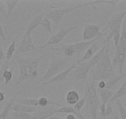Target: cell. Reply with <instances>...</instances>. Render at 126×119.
<instances>
[{"mask_svg":"<svg viewBox=\"0 0 126 119\" xmlns=\"http://www.w3.org/2000/svg\"><path fill=\"white\" fill-rule=\"evenodd\" d=\"M126 76V73L125 74H122L121 75H119L117 76L116 77L114 78L108 80L107 81H105V89H111L113 88L121 79L125 78Z\"/></svg>","mask_w":126,"mask_h":119,"instance_id":"obj_22","label":"cell"},{"mask_svg":"<svg viewBox=\"0 0 126 119\" xmlns=\"http://www.w3.org/2000/svg\"><path fill=\"white\" fill-rule=\"evenodd\" d=\"M86 108L92 119H98V112L101 105V102L97 94L95 82L90 81L87 82L85 89Z\"/></svg>","mask_w":126,"mask_h":119,"instance_id":"obj_3","label":"cell"},{"mask_svg":"<svg viewBox=\"0 0 126 119\" xmlns=\"http://www.w3.org/2000/svg\"><path fill=\"white\" fill-rule=\"evenodd\" d=\"M126 59V24H124L121 32L120 42L116 48L114 57L112 60V66H117L119 75H122Z\"/></svg>","mask_w":126,"mask_h":119,"instance_id":"obj_5","label":"cell"},{"mask_svg":"<svg viewBox=\"0 0 126 119\" xmlns=\"http://www.w3.org/2000/svg\"><path fill=\"white\" fill-rule=\"evenodd\" d=\"M100 37L101 36L89 41H82L72 44L66 45L63 47V52L65 57L71 58L75 55L80 54L82 52L87 50L92 43L98 40Z\"/></svg>","mask_w":126,"mask_h":119,"instance_id":"obj_7","label":"cell"},{"mask_svg":"<svg viewBox=\"0 0 126 119\" xmlns=\"http://www.w3.org/2000/svg\"><path fill=\"white\" fill-rule=\"evenodd\" d=\"M57 109L54 106H47L37 109V111L32 114L33 119H48L56 114Z\"/></svg>","mask_w":126,"mask_h":119,"instance_id":"obj_13","label":"cell"},{"mask_svg":"<svg viewBox=\"0 0 126 119\" xmlns=\"http://www.w3.org/2000/svg\"><path fill=\"white\" fill-rule=\"evenodd\" d=\"M116 105H117V109H118L119 113L120 114L121 119H126V109L124 107V105L120 100H116Z\"/></svg>","mask_w":126,"mask_h":119,"instance_id":"obj_28","label":"cell"},{"mask_svg":"<svg viewBox=\"0 0 126 119\" xmlns=\"http://www.w3.org/2000/svg\"><path fill=\"white\" fill-rule=\"evenodd\" d=\"M76 116H77L79 119H87L85 117L84 115H82L80 112H77V113H76Z\"/></svg>","mask_w":126,"mask_h":119,"instance_id":"obj_42","label":"cell"},{"mask_svg":"<svg viewBox=\"0 0 126 119\" xmlns=\"http://www.w3.org/2000/svg\"><path fill=\"white\" fill-rule=\"evenodd\" d=\"M66 119H76V115L74 114H67Z\"/></svg>","mask_w":126,"mask_h":119,"instance_id":"obj_43","label":"cell"},{"mask_svg":"<svg viewBox=\"0 0 126 119\" xmlns=\"http://www.w3.org/2000/svg\"><path fill=\"white\" fill-rule=\"evenodd\" d=\"M106 47V44H105L103 45V47L100 50L98 51V52L94 54V55L88 61V65L90 68L92 69L93 68H94V66H96V65L101 61V58H103V57L104 55V53H105Z\"/></svg>","mask_w":126,"mask_h":119,"instance_id":"obj_17","label":"cell"},{"mask_svg":"<svg viewBox=\"0 0 126 119\" xmlns=\"http://www.w3.org/2000/svg\"><path fill=\"white\" fill-rule=\"evenodd\" d=\"M40 26L45 29L47 32H48L51 36H53L54 34L53 33V30H52L51 27V23L50 20L47 18H44L42 19V22H41Z\"/></svg>","mask_w":126,"mask_h":119,"instance_id":"obj_25","label":"cell"},{"mask_svg":"<svg viewBox=\"0 0 126 119\" xmlns=\"http://www.w3.org/2000/svg\"><path fill=\"white\" fill-rule=\"evenodd\" d=\"M114 94V93L112 91L106 89H100V95L102 104H106L108 102L110 101Z\"/></svg>","mask_w":126,"mask_h":119,"instance_id":"obj_20","label":"cell"},{"mask_svg":"<svg viewBox=\"0 0 126 119\" xmlns=\"http://www.w3.org/2000/svg\"><path fill=\"white\" fill-rule=\"evenodd\" d=\"M14 116L16 119H33V115L27 113L14 112Z\"/></svg>","mask_w":126,"mask_h":119,"instance_id":"obj_31","label":"cell"},{"mask_svg":"<svg viewBox=\"0 0 126 119\" xmlns=\"http://www.w3.org/2000/svg\"><path fill=\"white\" fill-rule=\"evenodd\" d=\"M126 95V80L124 82L122 83L121 87L119 88L118 90L117 91L116 93H114L113 96L110 99L109 103L113 102H116V100H119L120 98H122V97L125 96Z\"/></svg>","mask_w":126,"mask_h":119,"instance_id":"obj_19","label":"cell"},{"mask_svg":"<svg viewBox=\"0 0 126 119\" xmlns=\"http://www.w3.org/2000/svg\"><path fill=\"white\" fill-rule=\"evenodd\" d=\"M111 119H119V116H115L113 118H112Z\"/></svg>","mask_w":126,"mask_h":119,"instance_id":"obj_45","label":"cell"},{"mask_svg":"<svg viewBox=\"0 0 126 119\" xmlns=\"http://www.w3.org/2000/svg\"><path fill=\"white\" fill-rule=\"evenodd\" d=\"M12 110L14 111V112L17 113H27V114H32V113H35L37 110L36 107L28 106V105H23V104H14L13 106Z\"/></svg>","mask_w":126,"mask_h":119,"instance_id":"obj_18","label":"cell"},{"mask_svg":"<svg viewBox=\"0 0 126 119\" xmlns=\"http://www.w3.org/2000/svg\"><path fill=\"white\" fill-rule=\"evenodd\" d=\"M5 99V93L4 92L0 91V103L2 102Z\"/></svg>","mask_w":126,"mask_h":119,"instance_id":"obj_40","label":"cell"},{"mask_svg":"<svg viewBox=\"0 0 126 119\" xmlns=\"http://www.w3.org/2000/svg\"><path fill=\"white\" fill-rule=\"evenodd\" d=\"M113 112V109L111 105V103L108 104L107 107H106V117H108L111 115Z\"/></svg>","mask_w":126,"mask_h":119,"instance_id":"obj_36","label":"cell"},{"mask_svg":"<svg viewBox=\"0 0 126 119\" xmlns=\"http://www.w3.org/2000/svg\"><path fill=\"white\" fill-rule=\"evenodd\" d=\"M16 41L14 40L9 45L5 55L6 58L8 61L13 57V54H14V52L16 50Z\"/></svg>","mask_w":126,"mask_h":119,"instance_id":"obj_27","label":"cell"},{"mask_svg":"<svg viewBox=\"0 0 126 119\" xmlns=\"http://www.w3.org/2000/svg\"><path fill=\"white\" fill-rule=\"evenodd\" d=\"M5 3L7 6V18H9L13 11L16 8L20 1L19 0H6L5 1Z\"/></svg>","mask_w":126,"mask_h":119,"instance_id":"obj_24","label":"cell"},{"mask_svg":"<svg viewBox=\"0 0 126 119\" xmlns=\"http://www.w3.org/2000/svg\"><path fill=\"white\" fill-rule=\"evenodd\" d=\"M99 45H100V43L98 42V41H96V42H94V43H92L88 47V49L85 51V53L83 55V57L77 61L76 65H78L79 64L81 63H83L84 61H87L88 60H90L94 55V54L98 52Z\"/></svg>","mask_w":126,"mask_h":119,"instance_id":"obj_15","label":"cell"},{"mask_svg":"<svg viewBox=\"0 0 126 119\" xmlns=\"http://www.w3.org/2000/svg\"><path fill=\"white\" fill-rule=\"evenodd\" d=\"M48 119H63V118H59V117H58L53 116V117H51L49 118Z\"/></svg>","mask_w":126,"mask_h":119,"instance_id":"obj_44","label":"cell"},{"mask_svg":"<svg viewBox=\"0 0 126 119\" xmlns=\"http://www.w3.org/2000/svg\"><path fill=\"white\" fill-rule=\"evenodd\" d=\"M31 34L32 32L25 31V33L20 39V43L17 47L16 52L17 55L25 53L37 49V47H36L33 43Z\"/></svg>","mask_w":126,"mask_h":119,"instance_id":"obj_10","label":"cell"},{"mask_svg":"<svg viewBox=\"0 0 126 119\" xmlns=\"http://www.w3.org/2000/svg\"><path fill=\"white\" fill-rule=\"evenodd\" d=\"M19 104L23 105H28V106L37 107L38 105V100L35 98H29V99H24L17 100Z\"/></svg>","mask_w":126,"mask_h":119,"instance_id":"obj_26","label":"cell"},{"mask_svg":"<svg viewBox=\"0 0 126 119\" xmlns=\"http://www.w3.org/2000/svg\"><path fill=\"white\" fill-rule=\"evenodd\" d=\"M102 25L98 24H87L84 27L82 32V39L83 41H89L97 38L100 36L106 35L107 33L101 32Z\"/></svg>","mask_w":126,"mask_h":119,"instance_id":"obj_9","label":"cell"},{"mask_svg":"<svg viewBox=\"0 0 126 119\" xmlns=\"http://www.w3.org/2000/svg\"><path fill=\"white\" fill-rule=\"evenodd\" d=\"M77 25L70 27L69 28H67V29L63 28V29H61L60 31H58L56 34H54L53 36H51V38L49 39V40L47 42V43H45L43 45L39 46V47H37V48H38V49H43V48H46V47H48V46L49 45H58V43H60L62 40H63V39L65 38V37H66L70 32H71V31L74 30V29H77Z\"/></svg>","mask_w":126,"mask_h":119,"instance_id":"obj_11","label":"cell"},{"mask_svg":"<svg viewBox=\"0 0 126 119\" xmlns=\"http://www.w3.org/2000/svg\"><path fill=\"white\" fill-rule=\"evenodd\" d=\"M8 69H9V61L6 60L0 69V84L4 81V76H3L4 72Z\"/></svg>","mask_w":126,"mask_h":119,"instance_id":"obj_32","label":"cell"},{"mask_svg":"<svg viewBox=\"0 0 126 119\" xmlns=\"http://www.w3.org/2000/svg\"><path fill=\"white\" fill-rule=\"evenodd\" d=\"M83 7H85L84 3L82 4H79V5L70 6L69 7L63 8H53V9L49 11L48 13L45 15V16L48 18L49 20H51L55 24H58L63 19V17L66 16V14L76 10V9L83 8Z\"/></svg>","mask_w":126,"mask_h":119,"instance_id":"obj_8","label":"cell"},{"mask_svg":"<svg viewBox=\"0 0 126 119\" xmlns=\"http://www.w3.org/2000/svg\"><path fill=\"white\" fill-rule=\"evenodd\" d=\"M45 57L46 54L37 58H27L19 55L14 56L16 61L19 66V76L16 85L17 86L27 80L37 78L38 77V66Z\"/></svg>","mask_w":126,"mask_h":119,"instance_id":"obj_1","label":"cell"},{"mask_svg":"<svg viewBox=\"0 0 126 119\" xmlns=\"http://www.w3.org/2000/svg\"></svg>","mask_w":126,"mask_h":119,"instance_id":"obj_47","label":"cell"},{"mask_svg":"<svg viewBox=\"0 0 126 119\" xmlns=\"http://www.w3.org/2000/svg\"><path fill=\"white\" fill-rule=\"evenodd\" d=\"M14 66H13L12 69L11 70H6L4 72V74H3V76H4V82H5L6 84L9 83L11 81V80L12 79L13 76V71H14Z\"/></svg>","mask_w":126,"mask_h":119,"instance_id":"obj_30","label":"cell"},{"mask_svg":"<svg viewBox=\"0 0 126 119\" xmlns=\"http://www.w3.org/2000/svg\"><path fill=\"white\" fill-rule=\"evenodd\" d=\"M71 60L72 59L68 57H58L54 55H52L50 63L48 66L47 71L40 79L39 81L36 82V84H38L42 82L44 83L47 82L58 73L65 70L71 63Z\"/></svg>","mask_w":126,"mask_h":119,"instance_id":"obj_4","label":"cell"},{"mask_svg":"<svg viewBox=\"0 0 126 119\" xmlns=\"http://www.w3.org/2000/svg\"><path fill=\"white\" fill-rule=\"evenodd\" d=\"M106 104H101L100 106V109L99 110H100V113H101V119H106Z\"/></svg>","mask_w":126,"mask_h":119,"instance_id":"obj_35","label":"cell"},{"mask_svg":"<svg viewBox=\"0 0 126 119\" xmlns=\"http://www.w3.org/2000/svg\"><path fill=\"white\" fill-rule=\"evenodd\" d=\"M84 105H85V99L83 98L82 99L79 100L78 102L74 105L73 108L76 112H80L81 109L84 106Z\"/></svg>","mask_w":126,"mask_h":119,"instance_id":"obj_33","label":"cell"},{"mask_svg":"<svg viewBox=\"0 0 126 119\" xmlns=\"http://www.w3.org/2000/svg\"><path fill=\"white\" fill-rule=\"evenodd\" d=\"M90 68L88 65V61H84L83 63L76 65V67L74 69L72 72V77L76 81H82L86 80L89 73Z\"/></svg>","mask_w":126,"mask_h":119,"instance_id":"obj_12","label":"cell"},{"mask_svg":"<svg viewBox=\"0 0 126 119\" xmlns=\"http://www.w3.org/2000/svg\"><path fill=\"white\" fill-rule=\"evenodd\" d=\"M0 37L1 38V39L3 40V41L6 42L7 40L6 37L5 36V34H4V29H3V26L1 25V24H0Z\"/></svg>","mask_w":126,"mask_h":119,"instance_id":"obj_38","label":"cell"},{"mask_svg":"<svg viewBox=\"0 0 126 119\" xmlns=\"http://www.w3.org/2000/svg\"><path fill=\"white\" fill-rule=\"evenodd\" d=\"M126 16V11L120 13H116L113 14L111 19L108 22L107 25L103 30V32L106 30H108L107 37L103 41L101 44H106L108 42H110L111 39L113 37V36L116 33L121 32V27L122 25L124 18Z\"/></svg>","mask_w":126,"mask_h":119,"instance_id":"obj_6","label":"cell"},{"mask_svg":"<svg viewBox=\"0 0 126 119\" xmlns=\"http://www.w3.org/2000/svg\"><path fill=\"white\" fill-rule=\"evenodd\" d=\"M99 89H105V81H100L98 83Z\"/></svg>","mask_w":126,"mask_h":119,"instance_id":"obj_41","label":"cell"},{"mask_svg":"<svg viewBox=\"0 0 126 119\" xmlns=\"http://www.w3.org/2000/svg\"><path fill=\"white\" fill-rule=\"evenodd\" d=\"M110 42L106 43L105 53L101 61L91 71V78L93 81H107L116 77L110 56Z\"/></svg>","mask_w":126,"mask_h":119,"instance_id":"obj_2","label":"cell"},{"mask_svg":"<svg viewBox=\"0 0 126 119\" xmlns=\"http://www.w3.org/2000/svg\"><path fill=\"white\" fill-rule=\"evenodd\" d=\"M19 92H17L16 93L14 94L13 97L11 99H10V100L8 102L6 103V104L5 105V106L3 108V110L1 111V112L0 113V119H6L7 117L9 115V112L12 110L13 106L14 105V102H15L17 96L19 94Z\"/></svg>","mask_w":126,"mask_h":119,"instance_id":"obj_16","label":"cell"},{"mask_svg":"<svg viewBox=\"0 0 126 119\" xmlns=\"http://www.w3.org/2000/svg\"><path fill=\"white\" fill-rule=\"evenodd\" d=\"M5 58H6L5 54H4V52H3V48H2L1 45L0 44V61L3 60Z\"/></svg>","mask_w":126,"mask_h":119,"instance_id":"obj_39","label":"cell"},{"mask_svg":"<svg viewBox=\"0 0 126 119\" xmlns=\"http://www.w3.org/2000/svg\"><path fill=\"white\" fill-rule=\"evenodd\" d=\"M124 106L126 107V103H124Z\"/></svg>","mask_w":126,"mask_h":119,"instance_id":"obj_46","label":"cell"},{"mask_svg":"<svg viewBox=\"0 0 126 119\" xmlns=\"http://www.w3.org/2000/svg\"><path fill=\"white\" fill-rule=\"evenodd\" d=\"M38 100V105L42 107H46L48 106V105H53V106L56 105V106L61 107H62L64 106L63 104H59V103H57L56 102L49 100V99H48L47 98H45V97H41V98H39Z\"/></svg>","mask_w":126,"mask_h":119,"instance_id":"obj_23","label":"cell"},{"mask_svg":"<svg viewBox=\"0 0 126 119\" xmlns=\"http://www.w3.org/2000/svg\"><path fill=\"white\" fill-rule=\"evenodd\" d=\"M56 113H61V114H74L76 115L77 112L74 110L72 107L64 106L59 109H57Z\"/></svg>","mask_w":126,"mask_h":119,"instance_id":"obj_29","label":"cell"},{"mask_svg":"<svg viewBox=\"0 0 126 119\" xmlns=\"http://www.w3.org/2000/svg\"><path fill=\"white\" fill-rule=\"evenodd\" d=\"M66 99L67 102L70 105H75L80 100L79 94L76 91L72 90L68 92L66 95Z\"/></svg>","mask_w":126,"mask_h":119,"instance_id":"obj_21","label":"cell"},{"mask_svg":"<svg viewBox=\"0 0 126 119\" xmlns=\"http://www.w3.org/2000/svg\"><path fill=\"white\" fill-rule=\"evenodd\" d=\"M121 32H117V33L115 34L113 36V40H114V46L115 47H117V45H118L119 43L120 42V39H121Z\"/></svg>","mask_w":126,"mask_h":119,"instance_id":"obj_34","label":"cell"},{"mask_svg":"<svg viewBox=\"0 0 126 119\" xmlns=\"http://www.w3.org/2000/svg\"><path fill=\"white\" fill-rule=\"evenodd\" d=\"M0 13L3 14L4 17L7 18V13L6 11L5 8H4V3L1 1H0Z\"/></svg>","mask_w":126,"mask_h":119,"instance_id":"obj_37","label":"cell"},{"mask_svg":"<svg viewBox=\"0 0 126 119\" xmlns=\"http://www.w3.org/2000/svg\"><path fill=\"white\" fill-rule=\"evenodd\" d=\"M76 67V63L73 64V65H71L69 68L66 69L65 70L63 71L62 72L59 73L58 75H56L55 76L52 78L51 79L48 81L47 82H44V83L42 84V86H45L47 84H50L51 83H54V82H63V81H65L66 79V78H67V76H69L70 73L73 71L74 69Z\"/></svg>","mask_w":126,"mask_h":119,"instance_id":"obj_14","label":"cell"}]
</instances>
